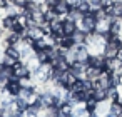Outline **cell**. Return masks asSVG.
<instances>
[{"label":"cell","instance_id":"18","mask_svg":"<svg viewBox=\"0 0 122 117\" xmlns=\"http://www.w3.org/2000/svg\"><path fill=\"white\" fill-rule=\"evenodd\" d=\"M97 100L95 99H89L87 102H85V109L89 110V112H95V109H97Z\"/></svg>","mask_w":122,"mask_h":117},{"label":"cell","instance_id":"24","mask_svg":"<svg viewBox=\"0 0 122 117\" xmlns=\"http://www.w3.org/2000/svg\"><path fill=\"white\" fill-rule=\"evenodd\" d=\"M120 117H122V115H120Z\"/></svg>","mask_w":122,"mask_h":117},{"label":"cell","instance_id":"2","mask_svg":"<svg viewBox=\"0 0 122 117\" xmlns=\"http://www.w3.org/2000/svg\"><path fill=\"white\" fill-rule=\"evenodd\" d=\"M120 50H122V42L119 40V42H112V40H109V42H105V45H104V52H102V55L105 57V59H117V55L120 54Z\"/></svg>","mask_w":122,"mask_h":117},{"label":"cell","instance_id":"1","mask_svg":"<svg viewBox=\"0 0 122 117\" xmlns=\"http://www.w3.org/2000/svg\"><path fill=\"white\" fill-rule=\"evenodd\" d=\"M95 25H97V19H95V15L92 12H89L77 24V29L82 30V32H85V34H92V32H95Z\"/></svg>","mask_w":122,"mask_h":117},{"label":"cell","instance_id":"10","mask_svg":"<svg viewBox=\"0 0 122 117\" xmlns=\"http://www.w3.org/2000/svg\"><path fill=\"white\" fill-rule=\"evenodd\" d=\"M4 54H5L9 59H12L14 62H20V50H19L17 47H14V45H7L5 50H4Z\"/></svg>","mask_w":122,"mask_h":117},{"label":"cell","instance_id":"22","mask_svg":"<svg viewBox=\"0 0 122 117\" xmlns=\"http://www.w3.org/2000/svg\"><path fill=\"white\" fill-rule=\"evenodd\" d=\"M89 117H100V115H99L97 112H90V114H89Z\"/></svg>","mask_w":122,"mask_h":117},{"label":"cell","instance_id":"14","mask_svg":"<svg viewBox=\"0 0 122 117\" xmlns=\"http://www.w3.org/2000/svg\"><path fill=\"white\" fill-rule=\"evenodd\" d=\"M35 59H37L39 64H49V62H50V49L37 50V52H35Z\"/></svg>","mask_w":122,"mask_h":117},{"label":"cell","instance_id":"17","mask_svg":"<svg viewBox=\"0 0 122 117\" xmlns=\"http://www.w3.org/2000/svg\"><path fill=\"white\" fill-rule=\"evenodd\" d=\"M87 4H89V7H90V12H92V14H95L97 10L104 9V2H102V0H87Z\"/></svg>","mask_w":122,"mask_h":117},{"label":"cell","instance_id":"5","mask_svg":"<svg viewBox=\"0 0 122 117\" xmlns=\"http://www.w3.org/2000/svg\"><path fill=\"white\" fill-rule=\"evenodd\" d=\"M27 37L29 39H32L34 42L35 40H40V39H44L45 37V32H44V29L40 27V25H32V27H27Z\"/></svg>","mask_w":122,"mask_h":117},{"label":"cell","instance_id":"12","mask_svg":"<svg viewBox=\"0 0 122 117\" xmlns=\"http://www.w3.org/2000/svg\"><path fill=\"white\" fill-rule=\"evenodd\" d=\"M77 30V24L74 22V20H70V19H64V35L65 37H70L74 32Z\"/></svg>","mask_w":122,"mask_h":117},{"label":"cell","instance_id":"3","mask_svg":"<svg viewBox=\"0 0 122 117\" xmlns=\"http://www.w3.org/2000/svg\"><path fill=\"white\" fill-rule=\"evenodd\" d=\"M4 90L10 95V97H19V94H20V90H22V84H20V80L19 79H10L5 85H4Z\"/></svg>","mask_w":122,"mask_h":117},{"label":"cell","instance_id":"19","mask_svg":"<svg viewBox=\"0 0 122 117\" xmlns=\"http://www.w3.org/2000/svg\"><path fill=\"white\" fill-rule=\"evenodd\" d=\"M75 9H79L82 14H89V12H90V7H89V4H87V0H82V2H80Z\"/></svg>","mask_w":122,"mask_h":117},{"label":"cell","instance_id":"7","mask_svg":"<svg viewBox=\"0 0 122 117\" xmlns=\"http://www.w3.org/2000/svg\"><path fill=\"white\" fill-rule=\"evenodd\" d=\"M89 57H90V54H89L85 44H84V45H75V62H84V64H87Z\"/></svg>","mask_w":122,"mask_h":117},{"label":"cell","instance_id":"13","mask_svg":"<svg viewBox=\"0 0 122 117\" xmlns=\"http://www.w3.org/2000/svg\"><path fill=\"white\" fill-rule=\"evenodd\" d=\"M70 39H72L74 45H84V44H85V39H87V34L77 29V30H75V32L70 35Z\"/></svg>","mask_w":122,"mask_h":117},{"label":"cell","instance_id":"15","mask_svg":"<svg viewBox=\"0 0 122 117\" xmlns=\"http://www.w3.org/2000/svg\"><path fill=\"white\" fill-rule=\"evenodd\" d=\"M110 104H112V102H110L109 99H107V100H102V102H99V104H97V109H95V112H97L99 115H102V114L105 115V114L110 110Z\"/></svg>","mask_w":122,"mask_h":117},{"label":"cell","instance_id":"21","mask_svg":"<svg viewBox=\"0 0 122 117\" xmlns=\"http://www.w3.org/2000/svg\"><path fill=\"white\" fill-rule=\"evenodd\" d=\"M0 9H7V2H5V0H0Z\"/></svg>","mask_w":122,"mask_h":117},{"label":"cell","instance_id":"4","mask_svg":"<svg viewBox=\"0 0 122 117\" xmlns=\"http://www.w3.org/2000/svg\"><path fill=\"white\" fill-rule=\"evenodd\" d=\"M79 80H84L85 79V70H87V64H84V62H74L72 65H70V69H69Z\"/></svg>","mask_w":122,"mask_h":117},{"label":"cell","instance_id":"9","mask_svg":"<svg viewBox=\"0 0 122 117\" xmlns=\"http://www.w3.org/2000/svg\"><path fill=\"white\" fill-rule=\"evenodd\" d=\"M52 10L55 12V15H57V17H67V15H69V12H70V5L65 2V0H60V2H59Z\"/></svg>","mask_w":122,"mask_h":117},{"label":"cell","instance_id":"16","mask_svg":"<svg viewBox=\"0 0 122 117\" xmlns=\"http://www.w3.org/2000/svg\"><path fill=\"white\" fill-rule=\"evenodd\" d=\"M94 99L97 102L107 100L109 99V90H105V89H94Z\"/></svg>","mask_w":122,"mask_h":117},{"label":"cell","instance_id":"11","mask_svg":"<svg viewBox=\"0 0 122 117\" xmlns=\"http://www.w3.org/2000/svg\"><path fill=\"white\" fill-rule=\"evenodd\" d=\"M102 74V69H97V67H90L87 65V70H85V79L90 80V82H95Z\"/></svg>","mask_w":122,"mask_h":117},{"label":"cell","instance_id":"20","mask_svg":"<svg viewBox=\"0 0 122 117\" xmlns=\"http://www.w3.org/2000/svg\"><path fill=\"white\" fill-rule=\"evenodd\" d=\"M59 2H60V0H44V4H45L49 9H54V7H55Z\"/></svg>","mask_w":122,"mask_h":117},{"label":"cell","instance_id":"6","mask_svg":"<svg viewBox=\"0 0 122 117\" xmlns=\"http://www.w3.org/2000/svg\"><path fill=\"white\" fill-rule=\"evenodd\" d=\"M105 12L119 20H122V0H117V2H114L110 7H105Z\"/></svg>","mask_w":122,"mask_h":117},{"label":"cell","instance_id":"23","mask_svg":"<svg viewBox=\"0 0 122 117\" xmlns=\"http://www.w3.org/2000/svg\"><path fill=\"white\" fill-rule=\"evenodd\" d=\"M0 39H4V30L0 29Z\"/></svg>","mask_w":122,"mask_h":117},{"label":"cell","instance_id":"8","mask_svg":"<svg viewBox=\"0 0 122 117\" xmlns=\"http://www.w3.org/2000/svg\"><path fill=\"white\" fill-rule=\"evenodd\" d=\"M105 62H107V59L102 55V54H99V55H90L89 57V60H87V65H90V67H97V69H105Z\"/></svg>","mask_w":122,"mask_h":117}]
</instances>
